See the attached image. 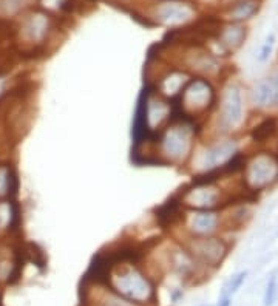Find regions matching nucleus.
<instances>
[{
    "mask_svg": "<svg viewBox=\"0 0 278 306\" xmlns=\"http://www.w3.org/2000/svg\"><path fill=\"white\" fill-rule=\"evenodd\" d=\"M102 282L117 295L142 306H160L158 280L145 263L121 254L101 264L90 277Z\"/></svg>",
    "mask_w": 278,
    "mask_h": 306,
    "instance_id": "f257e3e1",
    "label": "nucleus"
},
{
    "mask_svg": "<svg viewBox=\"0 0 278 306\" xmlns=\"http://www.w3.org/2000/svg\"><path fill=\"white\" fill-rule=\"evenodd\" d=\"M244 158L238 135H207V138L201 135L185 170L193 179L236 175Z\"/></svg>",
    "mask_w": 278,
    "mask_h": 306,
    "instance_id": "f03ea898",
    "label": "nucleus"
},
{
    "mask_svg": "<svg viewBox=\"0 0 278 306\" xmlns=\"http://www.w3.org/2000/svg\"><path fill=\"white\" fill-rule=\"evenodd\" d=\"M201 124L176 114L156 135L145 141L148 155L166 167L185 169L201 138Z\"/></svg>",
    "mask_w": 278,
    "mask_h": 306,
    "instance_id": "7ed1b4c3",
    "label": "nucleus"
},
{
    "mask_svg": "<svg viewBox=\"0 0 278 306\" xmlns=\"http://www.w3.org/2000/svg\"><path fill=\"white\" fill-rule=\"evenodd\" d=\"M247 90L235 78L223 81L215 108L207 119L209 135H238L247 121Z\"/></svg>",
    "mask_w": 278,
    "mask_h": 306,
    "instance_id": "20e7f679",
    "label": "nucleus"
},
{
    "mask_svg": "<svg viewBox=\"0 0 278 306\" xmlns=\"http://www.w3.org/2000/svg\"><path fill=\"white\" fill-rule=\"evenodd\" d=\"M156 279L172 277L179 285H200L209 279V274L175 237H170L160 246V258L156 264Z\"/></svg>",
    "mask_w": 278,
    "mask_h": 306,
    "instance_id": "39448f33",
    "label": "nucleus"
},
{
    "mask_svg": "<svg viewBox=\"0 0 278 306\" xmlns=\"http://www.w3.org/2000/svg\"><path fill=\"white\" fill-rule=\"evenodd\" d=\"M216 98H218V87H216L215 81L192 76L175 102L176 113L201 124L203 121L210 118L216 104Z\"/></svg>",
    "mask_w": 278,
    "mask_h": 306,
    "instance_id": "423d86ee",
    "label": "nucleus"
},
{
    "mask_svg": "<svg viewBox=\"0 0 278 306\" xmlns=\"http://www.w3.org/2000/svg\"><path fill=\"white\" fill-rule=\"evenodd\" d=\"M232 194L224 189L220 178H195L176 195V206L181 209L218 210L229 206Z\"/></svg>",
    "mask_w": 278,
    "mask_h": 306,
    "instance_id": "0eeeda50",
    "label": "nucleus"
},
{
    "mask_svg": "<svg viewBox=\"0 0 278 306\" xmlns=\"http://www.w3.org/2000/svg\"><path fill=\"white\" fill-rule=\"evenodd\" d=\"M241 189L246 194H261L278 182V153L258 150L246 155L240 172Z\"/></svg>",
    "mask_w": 278,
    "mask_h": 306,
    "instance_id": "6e6552de",
    "label": "nucleus"
},
{
    "mask_svg": "<svg viewBox=\"0 0 278 306\" xmlns=\"http://www.w3.org/2000/svg\"><path fill=\"white\" fill-rule=\"evenodd\" d=\"M56 31L54 16L47 11L26 10L19 19L16 26V42L22 51L39 53L45 51L53 41Z\"/></svg>",
    "mask_w": 278,
    "mask_h": 306,
    "instance_id": "1a4fd4ad",
    "label": "nucleus"
},
{
    "mask_svg": "<svg viewBox=\"0 0 278 306\" xmlns=\"http://www.w3.org/2000/svg\"><path fill=\"white\" fill-rule=\"evenodd\" d=\"M166 60L187 71L190 76L207 78L210 81L223 78V59L212 53L209 47L203 44H192L185 47L181 45L176 54Z\"/></svg>",
    "mask_w": 278,
    "mask_h": 306,
    "instance_id": "9d476101",
    "label": "nucleus"
},
{
    "mask_svg": "<svg viewBox=\"0 0 278 306\" xmlns=\"http://www.w3.org/2000/svg\"><path fill=\"white\" fill-rule=\"evenodd\" d=\"M172 237H210L224 232L223 209L195 210L178 207L175 221L172 223Z\"/></svg>",
    "mask_w": 278,
    "mask_h": 306,
    "instance_id": "9b49d317",
    "label": "nucleus"
},
{
    "mask_svg": "<svg viewBox=\"0 0 278 306\" xmlns=\"http://www.w3.org/2000/svg\"><path fill=\"white\" fill-rule=\"evenodd\" d=\"M175 238L184 244L185 249L192 254V257L200 263V266L204 267L209 274L218 271L232 251V243L223 235Z\"/></svg>",
    "mask_w": 278,
    "mask_h": 306,
    "instance_id": "f8f14e48",
    "label": "nucleus"
},
{
    "mask_svg": "<svg viewBox=\"0 0 278 306\" xmlns=\"http://www.w3.org/2000/svg\"><path fill=\"white\" fill-rule=\"evenodd\" d=\"M141 116H138V122L141 124L142 135L145 141L156 135L161 129H164L169 122L178 114L173 102L154 93L153 90L147 88L144 96V102L141 104Z\"/></svg>",
    "mask_w": 278,
    "mask_h": 306,
    "instance_id": "ddd939ff",
    "label": "nucleus"
},
{
    "mask_svg": "<svg viewBox=\"0 0 278 306\" xmlns=\"http://www.w3.org/2000/svg\"><path fill=\"white\" fill-rule=\"evenodd\" d=\"M161 64L163 67H158V71L151 74L148 88L175 104L192 76L166 59H161Z\"/></svg>",
    "mask_w": 278,
    "mask_h": 306,
    "instance_id": "4468645a",
    "label": "nucleus"
},
{
    "mask_svg": "<svg viewBox=\"0 0 278 306\" xmlns=\"http://www.w3.org/2000/svg\"><path fill=\"white\" fill-rule=\"evenodd\" d=\"M196 16V8L182 0H161L154 7H151V11L144 16L145 20L151 22L153 25L160 26H169V28H179L190 23Z\"/></svg>",
    "mask_w": 278,
    "mask_h": 306,
    "instance_id": "2eb2a0df",
    "label": "nucleus"
},
{
    "mask_svg": "<svg viewBox=\"0 0 278 306\" xmlns=\"http://www.w3.org/2000/svg\"><path fill=\"white\" fill-rule=\"evenodd\" d=\"M249 107L258 113H269L278 108V67L255 81L247 90Z\"/></svg>",
    "mask_w": 278,
    "mask_h": 306,
    "instance_id": "dca6fc26",
    "label": "nucleus"
},
{
    "mask_svg": "<svg viewBox=\"0 0 278 306\" xmlns=\"http://www.w3.org/2000/svg\"><path fill=\"white\" fill-rule=\"evenodd\" d=\"M81 306H142L113 292L102 282L87 277L82 288Z\"/></svg>",
    "mask_w": 278,
    "mask_h": 306,
    "instance_id": "f3484780",
    "label": "nucleus"
},
{
    "mask_svg": "<svg viewBox=\"0 0 278 306\" xmlns=\"http://www.w3.org/2000/svg\"><path fill=\"white\" fill-rule=\"evenodd\" d=\"M247 37V28L243 23L227 22L221 26H218L216 33L213 36V42L216 44V48L212 51L218 57H226L229 54H233L238 51Z\"/></svg>",
    "mask_w": 278,
    "mask_h": 306,
    "instance_id": "a211bd4d",
    "label": "nucleus"
},
{
    "mask_svg": "<svg viewBox=\"0 0 278 306\" xmlns=\"http://www.w3.org/2000/svg\"><path fill=\"white\" fill-rule=\"evenodd\" d=\"M22 255L14 237L0 238V286L11 285L20 274Z\"/></svg>",
    "mask_w": 278,
    "mask_h": 306,
    "instance_id": "6ab92c4d",
    "label": "nucleus"
},
{
    "mask_svg": "<svg viewBox=\"0 0 278 306\" xmlns=\"http://www.w3.org/2000/svg\"><path fill=\"white\" fill-rule=\"evenodd\" d=\"M22 217L20 207L14 198L0 200V238L14 237L19 231Z\"/></svg>",
    "mask_w": 278,
    "mask_h": 306,
    "instance_id": "aec40b11",
    "label": "nucleus"
},
{
    "mask_svg": "<svg viewBox=\"0 0 278 306\" xmlns=\"http://www.w3.org/2000/svg\"><path fill=\"white\" fill-rule=\"evenodd\" d=\"M17 172L10 161L0 160V200L16 198L17 194Z\"/></svg>",
    "mask_w": 278,
    "mask_h": 306,
    "instance_id": "412c9836",
    "label": "nucleus"
},
{
    "mask_svg": "<svg viewBox=\"0 0 278 306\" xmlns=\"http://www.w3.org/2000/svg\"><path fill=\"white\" fill-rule=\"evenodd\" d=\"M260 10V0H236L226 11V20L243 23L252 19Z\"/></svg>",
    "mask_w": 278,
    "mask_h": 306,
    "instance_id": "4be33fe9",
    "label": "nucleus"
},
{
    "mask_svg": "<svg viewBox=\"0 0 278 306\" xmlns=\"http://www.w3.org/2000/svg\"><path fill=\"white\" fill-rule=\"evenodd\" d=\"M276 133H278V118L270 114L252 129L251 138L257 144H264L266 141L272 139Z\"/></svg>",
    "mask_w": 278,
    "mask_h": 306,
    "instance_id": "5701e85b",
    "label": "nucleus"
},
{
    "mask_svg": "<svg viewBox=\"0 0 278 306\" xmlns=\"http://www.w3.org/2000/svg\"><path fill=\"white\" fill-rule=\"evenodd\" d=\"M28 0H0V19L17 20L26 11Z\"/></svg>",
    "mask_w": 278,
    "mask_h": 306,
    "instance_id": "b1692460",
    "label": "nucleus"
},
{
    "mask_svg": "<svg viewBox=\"0 0 278 306\" xmlns=\"http://www.w3.org/2000/svg\"><path fill=\"white\" fill-rule=\"evenodd\" d=\"M246 279H247V271H240V272L233 274L232 277H229V280L224 283V286L221 289V295L233 297L241 289V286L244 285Z\"/></svg>",
    "mask_w": 278,
    "mask_h": 306,
    "instance_id": "393cba45",
    "label": "nucleus"
},
{
    "mask_svg": "<svg viewBox=\"0 0 278 306\" xmlns=\"http://www.w3.org/2000/svg\"><path fill=\"white\" fill-rule=\"evenodd\" d=\"M276 298H278V275H276V272H273L266 283V289H264V295H263V304L264 306H273Z\"/></svg>",
    "mask_w": 278,
    "mask_h": 306,
    "instance_id": "a878e982",
    "label": "nucleus"
},
{
    "mask_svg": "<svg viewBox=\"0 0 278 306\" xmlns=\"http://www.w3.org/2000/svg\"><path fill=\"white\" fill-rule=\"evenodd\" d=\"M275 44H276V36L275 33H270L266 36L264 42L261 44L260 47V51L257 53V62L258 64H266L267 60L270 59L272 53H273V48H275Z\"/></svg>",
    "mask_w": 278,
    "mask_h": 306,
    "instance_id": "bb28decb",
    "label": "nucleus"
},
{
    "mask_svg": "<svg viewBox=\"0 0 278 306\" xmlns=\"http://www.w3.org/2000/svg\"><path fill=\"white\" fill-rule=\"evenodd\" d=\"M11 76L7 73H0V104L4 102V99L10 95L11 91Z\"/></svg>",
    "mask_w": 278,
    "mask_h": 306,
    "instance_id": "cd10ccee",
    "label": "nucleus"
},
{
    "mask_svg": "<svg viewBox=\"0 0 278 306\" xmlns=\"http://www.w3.org/2000/svg\"><path fill=\"white\" fill-rule=\"evenodd\" d=\"M216 306H232V297H229V295H220Z\"/></svg>",
    "mask_w": 278,
    "mask_h": 306,
    "instance_id": "c85d7f7f",
    "label": "nucleus"
},
{
    "mask_svg": "<svg viewBox=\"0 0 278 306\" xmlns=\"http://www.w3.org/2000/svg\"><path fill=\"white\" fill-rule=\"evenodd\" d=\"M201 306H210V304H201Z\"/></svg>",
    "mask_w": 278,
    "mask_h": 306,
    "instance_id": "c756f323",
    "label": "nucleus"
}]
</instances>
